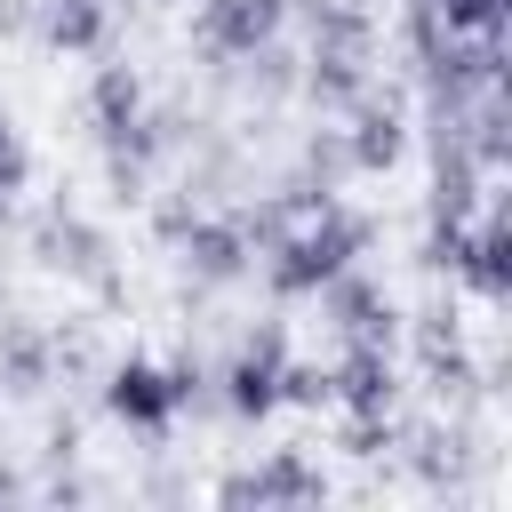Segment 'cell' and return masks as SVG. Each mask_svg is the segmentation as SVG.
<instances>
[{"instance_id":"cell-19","label":"cell","mask_w":512,"mask_h":512,"mask_svg":"<svg viewBox=\"0 0 512 512\" xmlns=\"http://www.w3.org/2000/svg\"><path fill=\"white\" fill-rule=\"evenodd\" d=\"M504 8H512V0H432V16H440L448 32H496Z\"/></svg>"},{"instance_id":"cell-17","label":"cell","mask_w":512,"mask_h":512,"mask_svg":"<svg viewBox=\"0 0 512 512\" xmlns=\"http://www.w3.org/2000/svg\"><path fill=\"white\" fill-rule=\"evenodd\" d=\"M248 88H256V96H288V88H296V56H288L280 40H256V48H248Z\"/></svg>"},{"instance_id":"cell-21","label":"cell","mask_w":512,"mask_h":512,"mask_svg":"<svg viewBox=\"0 0 512 512\" xmlns=\"http://www.w3.org/2000/svg\"><path fill=\"white\" fill-rule=\"evenodd\" d=\"M48 344H56V368L64 376H96V328H48Z\"/></svg>"},{"instance_id":"cell-20","label":"cell","mask_w":512,"mask_h":512,"mask_svg":"<svg viewBox=\"0 0 512 512\" xmlns=\"http://www.w3.org/2000/svg\"><path fill=\"white\" fill-rule=\"evenodd\" d=\"M24 184H32V144H24V128L0 112V200L24 192Z\"/></svg>"},{"instance_id":"cell-12","label":"cell","mask_w":512,"mask_h":512,"mask_svg":"<svg viewBox=\"0 0 512 512\" xmlns=\"http://www.w3.org/2000/svg\"><path fill=\"white\" fill-rule=\"evenodd\" d=\"M296 88H304L320 112H344V104H360V96H368V56H360V48H320V40H312V56H304Z\"/></svg>"},{"instance_id":"cell-24","label":"cell","mask_w":512,"mask_h":512,"mask_svg":"<svg viewBox=\"0 0 512 512\" xmlns=\"http://www.w3.org/2000/svg\"><path fill=\"white\" fill-rule=\"evenodd\" d=\"M72 456H80V424L56 416V424H48V464H72Z\"/></svg>"},{"instance_id":"cell-8","label":"cell","mask_w":512,"mask_h":512,"mask_svg":"<svg viewBox=\"0 0 512 512\" xmlns=\"http://www.w3.org/2000/svg\"><path fill=\"white\" fill-rule=\"evenodd\" d=\"M344 152H352V176H384V168H400V152H408V120H400V96H360L352 104V128H344Z\"/></svg>"},{"instance_id":"cell-15","label":"cell","mask_w":512,"mask_h":512,"mask_svg":"<svg viewBox=\"0 0 512 512\" xmlns=\"http://www.w3.org/2000/svg\"><path fill=\"white\" fill-rule=\"evenodd\" d=\"M104 32H112V8L104 0H56L48 8V48H64V56H96Z\"/></svg>"},{"instance_id":"cell-26","label":"cell","mask_w":512,"mask_h":512,"mask_svg":"<svg viewBox=\"0 0 512 512\" xmlns=\"http://www.w3.org/2000/svg\"><path fill=\"white\" fill-rule=\"evenodd\" d=\"M0 504H24V472L16 464H0Z\"/></svg>"},{"instance_id":"cell-13","label":"cell","mask_w":512,"mask_h":512,"mask_svg":"<svg viewBox=\"0 0 512 512\" xmlns=\"http://www.w3.org/2000/svg\"><path fill=\"white\" fill-rule=\"evenodd\" d=\"M456 272H464V280H472L488 304H504V288H512V232H504V208H488V216L464 232Z\"/></svg>"},{"instance_id":"cell-7","label":"cell","mask_w":512,"mask_h":512,"mask_svg":"<svg viewBox=\"0 0 512 512\" xmlns=\"http://www.w3.org/2000/svg\"><path fill=\"white\" fill-rule=\"evenodd\" d=\"M280 16H288V0H200L192 40H200L208 56H248L256 40L280 32Z\"/></svg>"},{"instance_id":"cell-9","label":"cell","mask_w":512,"mask_h":512,"mask_svg":"<svg viewBox=\"0 0 512 512\" xmlns=\"http://www.w3.org/2000/svg\"><path fill=\"white\" fill-rule=\"evenodd\" d=\"M320 312H328L352 344H392V320H400L392 296H384L368 272H352V264H344L336 280H320Z\"/></svg>"},{"instance_id":"cell-3","label":"cell","mask_w":512,"mask_h":512,"mask_svg":"<svg viewBox=\"0 0 512 512\" xmlns=\"http://www.w3.org/2000/svg\"><path fill=\"white\" fill-rule=\"evenodd\" d=\"M320 496H328V480L304 448H272L264 464L216 480V504H320Z\"/></svg>"},{"instance_id":"cell-18","label":"cell","mask_w":512,"mask_h":512,"mask_svg":"<svg viewBox=\"0 0 512 512\" xmlns=\"http://www.w3.org/2000/svg\"><path fill=\"white\" fill-rule=\"evenodd\" d=\"M304 176H312L320 192H336V176H352V152H344V136H336V128L304 136Z\"/></svg>"},{"instance_id":"cell-6","label":"cell","mask_w":512,"mask_h":512,"mask_svg":"<svg viewBox=\"0 0 512 512\" xmlns=\"http://www.w3.org/2000/svg\"><path fill=\"white\" fill-rule=\"evenodd\" d=\"M176 264H184L192 288H232V280L248 272V232H240V216H192L184 240H176Z\"/></svg>"},{"instance_id":"cell-5","label":"cell","mask_w":512,"mask_h":512,"mask_svg":"<svg viewBox=\"0 0 512 512\" xmlns=\"http://www.w3.org/2000/svg\"><path fill=\"white\" fill-rule=\"evenodd\" d=\"M280 360H288V336H280V320H264V328L240 344V360L224 368V408H232L240 424H256V416L280 408Z\"/></svg>"},{"instance_id":"cell-1","label":"cell","mask_w":512,"mask_h":512,"mask_svg":"<svg viewBox=\"0 0 512 512\" xmlns=\"http://www.w3.org/2000/svg\"><path fill=\"white\" fill-rule=\"evenodd\" d=\"M368 240H376V224H368V216H352V208L320 200V208H312V224H296V232H280V240H272V288H280V296H320V280H336Z\"/></svg>"},{"instance_id":"cell-25","label":"cell","mask_w":512,"mask_h":512,"mask_svg":"<svg viewBox=\"0 0 512 512\" xmlns=\"http://www.w3.org/2000/svg\"><path fill=\"white\" fill-rule=\"evenodd\" d=\"M32 16H40L32 0H0V40H16V32H32Z\"/></svg>"},{"instance_id":"cell-16","label":"cell","mask_w":512,"mask_h":512,"mask_svg":"<svg viewBox=\"0 0 512 512\" xmlns=\"http://www.w3.org/2000/svg\"><path fill=\"white\" fill-rule=\"evenodd\" d=\"M280 408H336V384L320 360H280Z\"/></svg>"},{"instance_id":"cell-10","label":"cell","mask_w":512,"mask_h":512,"mask_svg":"<svg viewBox=\"0 0 512 512\" xmlns=\"http://www.w3.org/2000/svg\"><path fill=\"white\" fill-rule=\"evenodd\" d=\"M328 384H336V408H344V416H392V400H400L392 344H352V352L328 368Z\"/></svg>"},{"instance_id":"cell-27","label":"cell","mask_w":512,"mask_h":512,"mask_svg":"<svg viewBox=\"0 0 512 512\" xmlns=\"http://www.w3.org/2000/svg\"><path fill=\"white\" fill-rule=\"evenodd\" d=\"M0 320H8V296H0Z\"/></svg>"},{"instance_id":"cell-2","label":"cell","mask_w":512,"mask_h":512,"mask_svg":"<svg viewBox=\"0 0 512 512\" xmlns=\"http://www.w3.org/2000/svg\"><path fill=\"white\" fill-rule=\"evenodd\" d=\"M200 392V368H160V360H112L104 368V416L128 432H168L176 408Z\"/></svg>"},{"instance_id":"cell-23","label":"cell","mask_w":512,"mask_h":512,"mask_svg":"<svg viewBox=\"0 0 512 512\" xmlns=\"http://www.w3.org/2000/svg\"><path fill=\"white\" fill-rule=\"evenodd\" d=\"M192 216H200L192 200H160V208H152V232H160V240H184V224H192Z\"/></svg>"},{"instance_id":"cell-14","label":"cell","mask_w":512,"mask_h":512,"mask_svg":"<svg viewBox=\"0 0 512 512\" xmlns=\"http://www.w3.org/2000/svg\"><path fill=\"white\" fill-rule=\"evenodd\" d=\"M88 112H96V136H120V128L144 112V80H136L128 64H96V80H88Z\"/></svg>"},{"instance_id":"cell-22","label":"cell","mask_w":512,"mask_h":512,"mask_svg":"<svg viewBox=\"0 0 512 512\" xmlns=\"http://www.w3.org/2000/svg\"><path fill=\"white\" fill-rule=\"evenodd\" d=\"M384 448H392V416H352V424H344V456L368 464V456H384Z\"/></svg>"},{"instance_id":"cell-4","label":"cell","mask_w":512,"mask_h":512,"mask_svg":"<svg viewBox=\"0 0 512 512\" xmlns=\"http://www.w3.org/2000/svg\"><path fill=\"white\" fill-rule=\"evenodd\" d=\"M32 264H40V272H64V280H104V272H112V240H104L88 216L48 208V216L32 224Z\"/></svg>"},{"instance_id":"cell-11","label":"cell","mask_w":512,"mask_h":512,"mask_svg":"<svg viewBox=\"0 0 512 512\" xmlns=\"http://www.w3.org/2000/svg\"><path fill=\"white\" fill-rule=\"evenodd\" d=\"M56 384V344H48V328L40 320H0V392L8 400H40Z\"/></svg>"}]
</instances>
